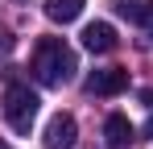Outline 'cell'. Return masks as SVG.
<instances>
[{"mask_svg": "<svg viewBox=\"0 0 153 149\" xmlns=\"http://www.w3.org/2000/svg\"><path fill=\"white\" fill-rule=\"evenodd\" d=\"M103 137H108V145H128L132 141V124H128V116H120V112H112L108 120H103Z\"/></svg>", "mask_w": 153, "mask_h": 149, "instance_id": "obj_6", "label": "cell"}, {"mask_svg": "<svg viewBox=\"0 0 153 149\" xmlns=\"http://www.w3.org/2000/svg\"><path fill=\"white\" fill-rule=\"evenodd\" d=\"M83 13V0H46V17L54 25H71Z\"/></svg>", "mask_w": 153, "mask_h": 149, "instance_id": "obj_7", "label": "cell"}, {"mask_svg": "<svg viewBox=\"0 0 153 149\" xmlns=\"http://www.w3.org/2000/svg\"><path fill=\"white\" fill-rule=\"evenodd\" d=\"M75 137H79V124L71 112H58L50 124H46V137H42V145L46 149H71L75 145Z\"/></svg>", "mask_w": 153, "mask_h": 149, "instance_id": "obj_3", "label": "cell"}, {"mask_svg": "<svg viewBox=\"0 0 153 149\" xmlns=\"http://www.w3.org/2000/svg\"><path fill=\"white\" fill-rule=\"evenodd\" d=\"M83 46L91 50V54H108V50H116V29L108 21H91L83 29Z\"/></svg>", "mask_w": 153, "mask_h": 149, "instance_id": "obj_5", "label": "cell"}, {"mask_svg": "<svg viewBox=\"0 0 153 149\" xmlns=\"http://www.w3.org/2000/svg\"><path fill=\"white\" fill-rule=\"evenodd\" d=\"M128 87V71L124 66H108V71H91L87 74V91L91 95H120Z\"/></svg>", "mask_w": 153, "mask_h": 149, "instance_id": "obj_4", "label": "cell"}, {"mask_svg": "<svg viewBox=\"0 0 153 149\" xmlns=\"http://www.w3.org/2000/svg\"><path fill=\"white\" fill-rule=\"evenodd\" d=\"M145 137H153V116H149V124H145Z\"/></svg>", "mask_w": 153, "mask_h": 149, "instance_id": "obj_9", "label": "cell"}, {"mask_svg": "<svg viewBox=\"0 0 153 149\" xmlns=\"http://www.w3.org/2000/svg\"><path fill=\"white\" fill-rule=\"evenodd\" d=\"M0 149H13V145H8V141H4V137H0Z\"/></svg>", "mask_w": 153, "mask_h": 149, "instance_id": "obj_10", "label": "cell"}, {"mask_svg": "<svg viewBox=\"0 0 153 149\" xmlns=\"http://www.w3.org/2000/svg\"><path fill=\"white\" fill-rule=\"evenodd\" d=\"M37 104H42V99L33 95L29 87H8V95H4V116H8V124H13L17 133H29L33 120H37Z\"/></svg>", "mask_w": 153, "mask_h": 149, "instance_id": "obj_2", "label": "cell"}, {"mask_svg": "<svg viewBox=\"0 0 153 149\" xmlns=\"http://www.w3.org/2000/svg\"><path fill=\"white\" fill-rule=\"evenodd\" d=\"M145 29H149V37H153V21H149V25H145Z\"/></svg>", "mask_w": 153, "mask_h": 149, "instance_id": "obj_11", "label": "cell"}, {"mask_svg": "<svg viewBox=\"0 0 153 149\" xmlns=\"http://www.w3.org/2000/svg\"><path fill=\"white\" fill-rule=\"evenodd\" d=\"M79 71L75 62V50L66 46L62 37H42L37 50H33V74H37V83H46V87H62V83H71Z\"/></svg>", "mask_w": 153, "mask_h": 149, "instance_id": "obj_1", "label": "cell"}, {"mask_svg": "<svg viewBox=\"0 0 153 149\" xmlns=\"http://www.w3.org/2000/svg\"><path fill=\"white\" fill-rule=\"evenodd\" d=\"M116 13L132 25H149L153 21V0H124V4H116Z\"/></svg>", "mask_w": 153, "mask_h": 149, "instance_id": "obj_8", "label": "cell"}]
</instances>
